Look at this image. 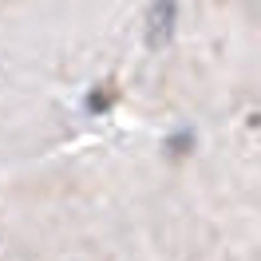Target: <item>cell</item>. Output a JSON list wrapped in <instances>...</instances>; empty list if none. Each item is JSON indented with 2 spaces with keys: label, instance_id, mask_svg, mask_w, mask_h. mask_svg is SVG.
Segmentation results:
<instances>
[{
  "label": "cell",
  "instance_id": "6da1fadb",
  "mask_svg": "<svg viewBox=\"0 0 261 261\" xmlns=\"http://www.w3.org/2000/svg\"><path fill=\"white\" fill-rule=\"evenodd\" d=\"M174 20H178V4H170V0H159V4H150V8H147V44H150V48L170 44Z\"/></svg>",
  "mask_w": 261,
  "mask_h": 261
},
{
  "label": "cell",
  "instance_id": "7a4b0ae2",
  "mask_svg": "<svg viewBox=\"0 0 261 261\" xmlns=\"http://www.w3.org/2000/svg\"><path fill=\"white\" fill-rule=\"evenodd\" d=\"M194 143H198V135L190 127H182V130H174V135H166L163 150L170 154V159H182V154H190V150H194Z\"/></svg>",
  "mask_w": 261,
  "mask_h": 261
},
{
  "label": "cell",
  "instance_id": "3957f363",
  "mask_svg": "<svg viewBox=\"0 0 261 261\" xmlns=\"http://www.w3.org/2000/svg\"><path fill=\"white\" fill-rule=\"evenodd\" d=\"M115 99H119V91H115L111 83H103V87H95V91L87 95V111H91V115L111 111V107H115Z\"/></svg>",
  "mask_w": 261,
  "mask_h": 261
}]
</instances>
